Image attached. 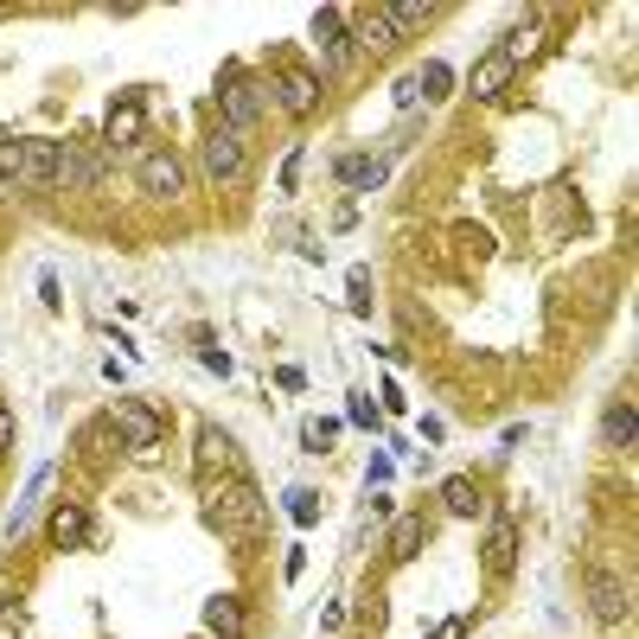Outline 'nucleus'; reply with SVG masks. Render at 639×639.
<instances>
[{
    "label": "nucleus",
    "mask_w": 639,
    "mask_h": 639,
    "mask_svg": "<svg viewBox=\"0 0 639 639\" xmlns=\"http://www.w3.org/2000/svg\"><path fill=\"white\" fill-rule=\"evenodd\" d=\"M205 525L225 530V537L256 530L263 525V499H256V487H250L243 473H230V480H205Z\"/></svg>",
    "instance_id": "obj_1"
},
{
    "label": "nucleus",
    "mask_w": 639,
    "mask_h": 639,
    "mask_svg": "<svg viewBox=\"0 0 639 639\" xmlns=\"http://www.w3.org/2000/svg\"><path fill=\"white\" fill-rule=\"evenodd\" d=\"M218 110H225V128H230V135L256 128V122H263V83H256L250 71H237V65H230V71L218 77Z\"/></svg>",
    "instance_id": "obj_2"
},
{
    "label": "nucleus",
    "mask_w": 639,
    "mask_h": 639,
    "mask_svg": "<svg viewBox=\"0 0 639 639\" xmlns=\"http://www.w3.org/2000/svg\"><path fill=\"white\" fill-rule=\"evenodd\" d=\"M589 614H595L602 627H620V620L634 614V589H627V575L595 569V575H589Z\"/></svg>",
    "instance_id": "obj_3"
},
{
    "label": "nucleus",
    "mask_w": 639,
    "mask_h": 639,
    "mask_svg": "<svg viewBox=\"0 0 639 639\" xmlns=\"http://www.w3.org/2000/svg\"><path fill=\"white\" fill-rule=\"evenodd\" d=\"M110 429H122V442L135 454H160V415H153L148 403H115Z\"/></svg>",
    "instance_id": "obj_4"
},
{
    "label": "nucleus",
    "mask_w": 639,
    "mask_h": 639,
    "mask_svg": "<svg viewBox=\"0 0 639 639\" xmlns=\"http://www.w3.org/2000/svg\"><path fill=\"white\" fill-rule=\"evenodd\" d=\"M345 33H352V45H358V52H372V58L397 52V26H390V13H384V7H365V13H358Z\"/></svg>",
    "instance_id": "obj_5"
},
{
    "label": "nucleus",
    "mask_w": 639,
    "mask_h": 639,
    "mask_svg": "<svg viewBox=\"0 0 639 639\" xmlns=\"http://www.w3.org/2000/svg\"><path fill=\"white\" fill-rule=\"evenodd\" d=\"M320 90H327L320 71H282L275 77V96H282V110L288 115H313L320 110Z\"/></svg>",
    "instance_id": "obj_6"
},
{
    "label": "nucleus",
    "mask_w": 639,
    "mask_h": 639,
    "mask_svg": "<svg viewBox=\"0 0 639 639\" xmlns=\"http://www.w3.org/2000/svg\"><path fill=\"white\" fill-rule=\"evenodd\" d=\"M141 128H148L141 96H115L110 122H103V141H110V148H135V141H141Z\"/></svg>",
    "instance_id": "obj_7"
},
{
    "label": "nucleus",
    "mask_w": 639,
    "mask_h": 639,
    "mask_svg": "<svg viewBox=\"0 0 639 639\" xmlns=\"http://www.w3.org/2000/svg\"><path fill=\"white\" fill-rule=\"evenodd\" d=\"M544 45H550V26H544V13H525V20H518V33L499 45V58H505V65L518 71V65H530V58H537Z\"/></svg>",
    "instance_id": "obj_8"
},
{
    "label": "nucleus",
    "mask_w": 639,
    "mask_h": 639,
    "mask_svg": "<svg viewBox=\"0 0 639 639\" xmlns=\"http://www.w3.org/2000/svg\"><path fill=\"white\" fill-rule=\"evenodd\" d=\"M237 173H243V135L230 128L205 135V180H237Z\"/></svg>",
    "instance_id": "obj_9"
},
{
    "label": "nucleus",
    "mask_w": 639,
    "mask_h": 639,
    "mask_svg": "<svg viewBox=\"0 0 639 639\" xmlns=\"http://www.w3.org/2000/svg\"><path fill=\"white\" fill-rule=\"evenodd\" d=\"M141 192H148V198H180V192H186V167H180L173 153H148V160H141Z\"/></svg>",
    "instance_id": "obj_10"
},
{
    "label": "nucleus",
    "mask_w": 639,
    "mask_h": 639,
    "mask_svg": "<svg viewBox=\"0 0 639 639\" xmlns=\"http://www.w3.org/2000/svg\"><path fill=\"white\" fill-rule=\"evenodd\" d=\"M505 83H512V65H505L499 52H487V58L473 65V77H467V90H473L480 103H499V96H505Z\"/></svg>",
    "instance_id": "obj_11"
},
{
    "label": "nucleus",
    "mask_w": 639,
    "mask_h": 639,
    "mask_svg": "<svg viewBox=\"0 0 639 639\" xmlns=\"http://www.w3.org/2000/svg\"><path fill=\"white\" fill-rule=\"evenodd\" d=\"M480 563H487V575H505V569L518 563V530H512V518H499V525L487 530V550H480Z\"/></svg>",
    "instance_id": "obj_12"
},
{
    "label": "nucleus",
    "mask_w": 639,
    "mask_h": 639,
    "mask_svg": "<svg viewBox=\"0 0 639 639\" xmlns=\"http://www.w3.org/2000/svg\"><path fill=\"white\" fill-rule=\"evenodd\" d=\"M205 634L243 639V602H237V595H212V602H205Z\"/></svg>",
    "instance_id": "obj_13"
},
{
    "label": "nucleus",
    "mask_w": 639,
    "mask_h": 639,
    "mask_svg": "<svg viewBox=\"0 0 639 639\" xmlns=\"http://www.w3.org/2000/svg\"><path fill=\"white\" fill-rule=\"evenodd\" d=\"M20 186H58V141H26V173Z\"/></svg>",
    "instance_id": "obj_14"
},
{
    "label": "nucleus",
    "mask_w": 639,
    "mask_h": 639,
    "mask_svg": "<svg viewBox=\"0 0 639 639\" xmlns=\"http://www.w3.org/2000/svg\"><path fill=\"white\" fill-rule=\"evenodd\" d=\"M45 530H52V544H58V550H77V544L90 537V512H83V505H58Z\"/></svg>",
    "instance_id": "obj_15"
},
{
    "label": "nucleus",
    "mask_w": 639,
    "mask_h": 639,
    "mask_svg": "<svg viewBox=\"0 0 639 639\" xmlns=\"http://www.w3.org/2000/svg\"><path fill=\"white\" fill-rule=\"evenodd\" d=\"M103 173H96V160L90 148H58V186H96Z\"/></svg>",
    "instance_id": "obj_16"
},
{
    "label": "nucleus",
    "mask_w": 639,
    "mask_h": 639,
    "mask_svg": "<svg viewBox=\"0 0 639 639\" xmlns=\"http://www.w3.org/2000/svg\"><path fill=\"white\" fill-rule=\"evenodd\" d=\"M384 13H390V26H397V38H403V33H415L422 20H435V13H442V0H390Z\"/></svg>",
    "instance_id": "obj_17"
},
{
    "label": "nucleus",
    "mask_w": 639,
    "mask_h": 639,
    "mask_svg": "<svg viewBox=\"0 0 639 639\" xmlns=\"http://www.w3.org/2000/svg\"><path fill=\"white\" fill-rule=\"evenodd\" d=\"M198 467H230V473L243 467V460H237V448L225 442V429H198Z\"/></svg>",
    "instance_id": "obj_18"
},
{
    "label": "nucleus",
    "mask_w": 639,
    "mask_h": 639,
    "mask_svg": "<svg viewBox=\"0 0 639 639\" xmlns=\"http://www.w3.org/2000/svg\"><path fill=\"white\" fill-rule=\"evenodd\" d=\"M422 537H429V518H422V512H410V518L397 525V537H390V563H410L415 550H422Z\"/></svg>",
    "instance_id": "obj_19"
},
{
    "label": "nucleus",
    "mask_w": 639,
    "mask_h": 639,
    "mask_svg": "<svg viewBox=\"0 0 639 639\" xmlns=\"http://www.w3.org/2000/svg\"><path fill=\"white\" fill-rule=\"evenodd\" d=\"M442 505H448L454 518H480V512H487L480 487H467V480H448V487H442Z\"/></svg>",
    "instance_id": "obj_20"
},
{
    "label": "nucleus",
    "mask_w": 639,
    "mask_h": 639,
    "mask_svg": "<svg viewBox=\"0 0 639 639\" xmlns=\"http://www.w3.org/2000/svg\"><path fill=\"white\" fill-rule=\"evenodd\" d=\"M377 180H384V160H377V153H365V160H339V186L372 192Z\"/></svg>",
    "instance_id": "obj_21"
},
{
    "label": "nucleus",
    "mask_w": 639,
    "mask_h": 639,
    "mask_svg": "<svg viewBox=\"0 0 639 639\" xmlns=\"http://www.w3.org/2000/svg\"><path fill=\"white\" fill-rule=\"evenodd\" d=\"M448 90H454V71H448V65H442V58L415 71V96H448Z\"/></svg>",
    "instance_id": "obj_22"
},
{
    "label": "nucleus",
    "mask_w": 639,
    "mask_h": 639,
    "mask_svg": "<svg viewBox=\"0 0 639 639\" xmlns=\"http://www.w3.org/2000/svg\"><path fill=\"white\" fill-rule=\"evenodd\" d=\"M20 173H26V141H0V186H20Z\"/></svg>",
    "instance_id": "obj_23"
},
{
    "label": "nucleus",
    "mask_w": 639,
    "mask_h": 639,
    "mask_svg": "<svg viewBox=\"0 0 639 639\" xmlns=\"http://www.w3.org/2000/svg\"><path fill=\"white\" fill-rule=\"evenodd\" d=\"M634 403H614V410H607V442H614V448H627V442H634Z\"/></svg>",
    "instance_id": "obj_24"
},
{
    "label": "nucleus",
    "mask_w": 639,
    "mask_h": 639,
    "mask_svg": "<svg viewBox=\"0 0 639 639\" xmlns=\"http://www.w3.org/2000/svg\"><path fill=\"white\" fill-rule=\"evenodd\" d=\"M313 38H320V45L345 38V13H339V7H320V13H313Z\"/></svg>",
    "instance_id": "obj_25"
},
{
    "label": "nucleus",
    "mask_w": 639,
    "mask_h": 639,
    "mask_svg": "<svg viewBox=\"0 0 639 639\" xmlns=\"http://www.w3.org/2000/svg\"><path fill=\"white\" fill-rule=\"evenodd\" d=\"M345 301H352V313H365V307H372V275H365V269H352V275H345Z\"/></svg>",
    "instance_id": "obj_26"
},
{
    "label": "nucleus",
    "mask_w": 639,
    "mask_h": 639,
    "mask_svg": "<svg viewBox=\"0 0 639 639\" xmlns=\"http://www.w3.org/2000/svg\"><path fill=\"white\" fill-rule=\"evenodd\" d=\"M352 58H358V45H352V33H345V38H333V45H327V71H345Z\"/></svg>",
    "instance_id": "obj_27"
},
{
    "label": "nucleus",
    "mask_w": 639,
    "mask_h": 639,
    "mask_svg": "<svg viewBox=\"0 0 639 639\" xmlns=\"http://www.w3.org/2000/svg\"><path fill=\"white\" fill-rule=\"evenodd\" d=\"M288 512H295L301 525H313V518H320V499H313V492H295V499H288Z\"/></svg>",
    "instance_id": "obj_28"
},
{
    "label": "nucleus",
    "mask_w": 639,
    "mask_h": 639,
    "mask_svg": "<svg viewBox=\"0 0 639 639\" xmlns=\"http://www.w3.org/2000/svg\"><path fill=\"white\" fill-rule=\"evenodd\" d=\"M333 442H339V422H320V429L307 435V448H313V454H327V448H333Z\"/></svg>",
    "instance_id": "obj_29"
},
{
    "label": "nucleus",
    "mask_w": 639,
    "mask_h": 639,
    "mask_svg": "<svg viewBox=\"0 0 639 639\" xmlns=\"http://www.w3.org/2000/svg\"><path fill=\"white\" fill-rule=\"evenodd\" d=\"M345 410H352V422H358V429H372V422H377V403H365L358 390H352V403H345Z\"/></svg>",
    "instance_id": "obj_30"
},
{
    "label": "nucleus",
    "mask_w": 639,
    "mask_h": 639,
    "mask_svg": "<svg viewBox=\"0 0 639 639\" xmlns=\"http://www.w3.org/2000/svg\"><path fill=\"white\" fill-rule=\"evenodd\" d=\"M365 627H372V634L384 627V595H365Z\"/></svg>",
    "instance_id": "obj_31"
},
{
    "label": "nucleus",
    "mask_w": 639,
    "mask_h": 639,
    "mask_svg": "<svg viewBox=\"0 0 639 639\" xmlns=\"http://www.w3.org/2000/svg\"><path fill=\"white\" fill-rule=\"evenodd\" d=\"M7 448H13V415L0 410V454H7Z\"/></svg>",
    "instance_id": "obj_32"
},
{
    "label": "nucleus",
    "mask_w": 639,
    "mask_h": 639,
    "mask_svg": "<svg viewBox=\"0 0 639 639\" xmlns=\"http://www.w3.org/2000/svg\"><path fill=\"white\" fill-rule=\"evenodd\" d=\"M460 634H467L460 620H448V627H435V639H460Z\"/></svg>",
    "instance_id": "obj_33"
}]
</instances>
